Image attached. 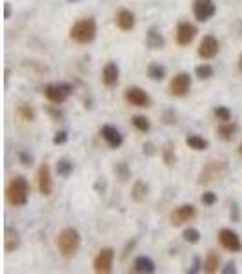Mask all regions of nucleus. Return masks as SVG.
Instances as JSON below:
<instances>
[{"mask_svg": "<svg viewBox=\"0 0 242 274\" xmlns=\"http://www.w3.org/2000/svg\"><path fill=\"white\" fill-rule=\"evenodd\" d=\"M195 37H197V28L191 22H181L177 26L175 40L179 46H188V44L193 42Z\"/></svg>", "mask_w": 242, "mask_h": 274, "instance_id": "13", "label": "nucleus"}, {"mask_svg": "<svg viewBox=\"0 0 242 274\" xmlns=\"http://www.w3.org/2000/svg\"><path fill=\"white\" fill-rule=\"evenodd\" d=\"M147 192H149V187H147L142 179H137L133 185V190H131V197H133L135 201L142 203L147 197Z\"/></svg>", "mask_w": 242, "mask_h": 274, "instance_id": "23", "label": "nucleus"}, {"mask_svg": "<svg viewBox=\"0 0 242 274\" xmlns=\"http://www.w3.org/2000/svg\"><path fill=\"white\" fill-rule=\"evenodd\" d=\"M64 143H67V132H64V130H60V132H57L55 134V137H53V144H64Z\"/></svg>", "mask_w": 242, "mask_h": 274, "instance_id": "36", "label": "nucleus"}, {"mask_svg": "<svg viewBox=\"0 0 242 274\" xmlns=\"http://www.w3.org/2000/svg\"><path fill=\"white\" fill-rule=\"evenodd\" d=\"M200 201H202V205H206V207H213L215 203H217V194L204 192L202 196H200Z\"/></svg>", "mask_w": 242, "mask_h": 274, "instance_id": "33", "label": "nucleus"}, {"mask_svg": "<svg viewBox=\"0 0 242 274\" xmlns=\"http://www.w3.org/2000/svg\"><path fill=\"white\" fill-rule=\"evenodd\" d=\"M113 260H115V250L111 247H104L99 250L95 261H93V269L99 274H109L113 270Z\"/></svg>", "mask_w": 242, "mask_h": 274, "instance_id": "6", "label": "nucleus"}, {"mask_svg": "<svg viewBox=\"0 0 242 274\" xmlns=\"http://www.w3.org/2000/svg\"><path fill=\"white\" fill-rule=\"evenodd\" d=\"M228 172V165L224 161H209L208 165H204V169L200 170L197 183L199 185H209V183L220 181Z\"/></svg>", "mask_w": 242, "mask_h": 274, "instance_id": "4", "label": "nucleus"}, {"mask_svg": "<svg viewBox=\"0 0 242 274\" xmlns=\"http://www.w3.org/2000/svg\"><path fill=\"white\" fill-rule=\"evenodd\" d=\"M162 159H164V165H168V167L175 165L177 155H175V150H173L171 144H166V146L162 148Z\"/></svg>", "mask_w": 242, "mask_h": 274, "instance_id": "31", "label": "nucleus"}, {"mask_svg": "<svg viewBox=\"0 0 242 274\" xmlns=\"http://www.w3.org/2000/svg\"><path fill=\"white\" fill-rule=\"evenodd\" d=\"M19 159H20V163L26 165V167H29V165H33V155L28 154L26 150H22V152H20V154H19Z\"/></svg>", "mask_w": 242, "mask_h": 274, "instance_id": "37", "label": "nucleus"}, {"mask_svg": "<svg viewBox=\"0 0 242 274\" xmlns=\"http://www.w3.org/2000/svg\"><path fill=\"white\" fill-rule=\"evenodd\" d=\"M186 144H188V146H190L191 150H195V152H202V150L208 148L209 143L204 139V137L191 134V135H188V137H186Z\"/></svg>", "mask_w": 242, "mask_h": 274, "instance_id": "24", "label": "nucleus"}, {"mask_svg": "<svg viewBox=\"0 0 242 274\" xmlns=\"http://www.w3.org/2000/svg\"><path fill=\"white\" fill-rule=\"evenodd\" d=\"M213 114L220 123L231 121V112H229V108H226V106H217V108L213 110Z\"/></svg>", "mask_w": 242, "mask_h": 274, "instance_id": "32", "label": "nucleus"}, {"mask_svg": "<svg viewBox=\"0 0 242 274\" xmlns=\"http://www.w3.org/2000/svg\"><path fill=\"white\" fill-rule=\"evenodd\" d=\"M218 40L215 39L213 35H206L204 39L200 40L199 44V57L209 61V59H215L218 55Z\"/></svg>", "mask_w": 242, "mask_h": 274, "instance_id": "12", "label": "nucleus"}, {"mask_svg": "<svg viewBox=\"0 0 242 274\" xmlns=\"http://www.w3.org/2000/svg\"><path fill=\"white\" fill-rule=\"evenodd\" d=\"M182 240H184L186 243L195 245V243L200 241V231L195 229V227H188V229H184V232H182Z\"/></svg>", "mask_w": 242, "mask_h": 274, "instance_id": "27", "label": "nucleus"}, {"mask_svg": "<svg viewBox=\"0 0 242 274\" xmlns=\"http://www.w3.org/2000/svg\"><path fill=\"white\" fill-rule=\"evenodd\" d=\"M124 99L131 106H135V108H147V106L151 104L149 95L138 86H129L128 90L124 91Z\"/></svg>", "mask_w": 242, "mask_h": 274, "instance_id": "9", "label": "nucleus"}, {"mask_svg": "<svg viewBox=\"0 0 242 274\" xmlns=\"http://www.w3.org/2000/svg\"><path fill=\"white\" fill-rule=\"evenodd\" d=\"M17 116L22 121H26V123H31V121H35V110L24 102V104H20L19 108H17Z\"/></svg>", "mask_w": 242, "mask_h": 274, "instance_id": "28", "label": "nucleus"}, {"mask_svg": "<svg viewBox=\"0 0 242 274\" xmlns=\"http://www.w3.org/2000/svg\"><path fill=\"white\" fill-rule=\"evenodd\" d=\"M133 270L142 274H153L155 272V261L151 258H147V256H138L133 261Z\"/></svg>", "mask_w": 242, "mask_h": 274, "instance_id": "20", "label": "nucleus"}, {"mask_svg": "<svg viewBox=\"0 0 242 274\" xmlns=\"http://www.w3.org/2000/svg\"><path fill=\"white\" fill-rule=\"evenodd\" d=\"M200 270V258H193V263H191V269H188V272L195 274Z\"/></svg>", "mask_w": 242, "mask_h": 274, "instance_id": "40", "label": "nucleus"}, {"mask_svg": "<svg viewBox=\"0 0 242 274\" xmlns=\"http://www.w3.org/2000/svg\"><path fill=\"white\" fill-rule=\"evenodd\" d=\"M38 190L42 196H51L53 192V179H51V170H49V165H40L38 169Z\"/></svg>", "mask_w": 242, "mask_h": 274, "instance_id": "14", "label": "nucleus"}, {"mask_svg": "<svg viewBox=\"0 0 242 274\" xmlns=\"http://www.w3.org/2000/svg\"><path fill=\"white\" fill-rule=\"evenodd\" d=\"M10 17H11V4H10V2H6V4H4V19L8 20Z\"/></svg>", "mask_w": 242, "mask_h": 274, "instance_id": "41", "label": "nucleus"}, {"mask_svg": "<svg viewBox=\"0 0 242 274\" xmlns=\"http://www.w3.org/2000/svg\"><path fill=\"white\" fill-rule=\"evenodd\" d=\"M238 154L242 155V144H240V146H238Z\"/></svg>", "mask_w": 242, "mask_h": 274, "instance_id": "43", "label": "nucleus"}, {"mask_svg": "<svg viewBox=\"0 0 242 274\" xmlns=\"http://www.w3.org/2000/svg\"><path fill=\"white\" fill-rule=\"evenodd\" d=\"M195 216H197V208L193 205H181V207H177L175 210L171 212L170 220L173 227H181L184 223L193 222Z\"/></svg>", "mask_w": 242, "mask_h": 274, "instance_id": "10", "label": "nucleus"}, {"mask_svg": "<svg viewBox=\"0 0 242 274\" xmlns=\"http://www.w3.org/2000/svg\"><path fill=\"white\" fill-rule=\"evenodd\" d=\"M6 197L13 207H26L29 199V183L24 176H15L6 188Z\"/></svg>", "mask_w": 242, "mask_h": 274, "instance_id": "1", "label": "nucleus"}, {"mask_svg": "<svg viewBox=\"0 0 242 274\" xmlns=\"http://www.w3.org/2000/svg\"><path fill=\"white\" fill-rule=\"evenodd\" d=\"M213 73H215V70H213V66L211 64H199V66L195 68V75L199 79H202V81H206V79H211L213 77Z\"/></svg>", "mask_w": 242, "mask_h": 274, "instance_id": "30", "label": "nucleus"}, {"mask_svg": "<svg viewBox=\"0 0 242 274\" xmlns=\"http://www.w3.org/2000/svg\"><path fill=\"white\" fill-rule=\"evenodd\" d=\"M100 135H102V139L109 144V148H119L120 144H122V141H124L122 134H120V132L111 125L102 126V128H100Z\"/></svg>", "mask_w": 242, "mask_h": 274, "instance_id": "15", "label": "nucleus"}, {"mask_svg": "<svg viewBox=\"0 0 242 274\" xmlns=\"http://www.w3.org/2000/svg\"><path fill=\"white\" fill-rule=\"evenodd\" d=\"M115 24L117 28L122 29V31H131L137 24V19H135V13L129 10H120L119 13L115 15Z\"/></svg>", "mask_w": 242, "mask_h": 274, "instance_id": "16", "label": "nucleus"}, {"mask_svg": "<svg viewBox=\"0 0 242 274\" xmlns=\"http://www.w3.org/2000/svg\"><path fill=\"white\" fill-rule=\"evenodd\" d=\"M115 172L120 174V179H122V181H126V179L129 178L128 167H126L124 163H119V165H117V167H115Z\"/></svg>", "mask_w": 242, "mask_h": 274, "instance_id": "35", "label": "nucleus"}, {"mask_svg": "<svg viewBox=\"0 0 242 274\" xmlns=\"http://www.w3.org/2000/svg\"><path fill=\"white\" fill-rule=\"evenodd\" d=\"M73 93V86L67 84V82H53V84H48L44 86V95L49 102L53 104H62L69 99V95Z\"/></svg>", "mask_w": 242, "mask_h": 274, "instance_id": "5", "label": "nucleus"}, {"mask_svg": "<svg viewBox=\"0 0 242 274\" xmlns=\"http://www.w3.org/2000/svg\"><path fill=\"white\" fill-rule=\"evenodd\" d=\"M220 272L222 274H235L237 272V267H235V263H233V261H229V263H226V267H224V269H220Z\"/></svg>", "mask_w": 242, "mask_h": 274, "instance_id": "39", "label": "nucleus"}, {"mask_svg": "<svg viewBox=\"0 0 242 274\" xmlns=\"http://www.w3.org/2000/svg\"><path fill=\"white\" fill-rule=\"evenodd\" d=\"M67 2H78V0H67Z\"/></svg>", "mask_w": 242, "mask_h": 274, "instance_id": "44", "label": "nucleus"}, {"mask_svg": "<svg viewBox=\"0 0 242 274\" xmlns=\"http://www.w3.org/2000/svg\"><path fill=\"white\" fill-rule=\"evenodd\" d=\"M217 13V6L213 0H193V15L199 22H208Z\"/></svg>", "mask_w": 242, "mask_h": 274, "instance_id": "8", "label": "nucleus"}, {"mask_svg": "<svg viewBox=\"0 0 242 274\" xmlns=\"http://www.w3.org/2000/svg\"><path fill=\"white\" fill-rule=\"evenodd\" d=\"M218 267H220V258H218V254L215 250H209L204 263H202V269H204V272L213 274V272H218V270H220Z\"/></svg>", "mask_w": 242, "mask_h": 274, "instance_id": "22", "label": "nucleus"}, {"mask_svg": "<svg viewBox=\"0 0 242 274\" xmlns=\"http://www.w3.org/2000/svg\"><path fill=\"white\" fill-rule=\"evenodd\" d=\"M229 216H231V220L235 223L240 220V214H238V205H237V203H233V205H231V212H229Z\"/></svg>", "mask_w": 242, "mask_h": 274, "instance_id": "38", "label": "nucleus"}, {"mask_svg": "<svg viewBox=\"0 0 242 274\" xmlns=\"http://www.w3.org/2000/svg\"><path fill=\"white\" fill-rule=\"evenodd\" d=\"M217 238H218V243L226 250H229V252H240L242 250V241L233 229H220Z\"/></svg>", "mask_w": 242, "mask_h": 274, "instance_id": "7", "label": "nucleus"}, {"mask_svg": "<svg viewBox=\"0 0 242 274\" xmlns=\"http://www.w3.org/2000/svg\"><path fill=\"white\" fill-rule=\"evenodd\" d=\"M238 72H240L242 73V53H240V57H238Z\"/></svg>", "mask_w": 242, "mask_h": 274, "instance_id": "42", "label": "nucleus"}, {"mask_svg": "<svg viewBox=\"0 0 242 274\" xmlns=\"http://www.w3.org/2000/svg\"><path fill=\"white\" fill-rule=\"evenodd\" d=\"M57 245L64 258H73L78 252V247H80V234H78L76 229L67 227L58 234Z\"/></svg>", "mask_w": 242, "mask_h": 274, "instance_id": "3", "label": "nucleus"}, {"mask_svg": "<svg viewBox=\"0 0 242 274\" xmlns=\"http://www.w3.org/2000/svg\"><path fill=\"white\" fill-rule=\"evenodd\" d=\"M147 77L155 82L164 81V77H166V68L160 66V64H157V63H151L147 66Z\"/></svg>", "mask_w": 242, "mask_h": 274, "instance_id": "26", "label": "nucleus"}, {"mask_svg": "<svg viewBox=\"0 0 242 274\" xmlns=\"http://www.w3.org/2000/svg\"><path fill=\"white\" fill-rule=\"evenodd\" d=\"M20 247V232L13 227H6L4 229V249L6 252H15Z\"/></svg>", "mask_w": 242, "mask_h": 274, "instance_id": "18", "label": "nucleus"}, {"mask_svg": "<svg viewBox=\"0 0 242 274\" xmlns=\"http://www.w3.org/2000/svg\"><path fill=\"white\" fill-rule=\"evenodd\" d=\"M46 112H48L49 116H51L55 121H64V112H62V110H57L55 106H48V108H46Z\"/></svg>", "mask_w": 242, "mask_h": 274, "instance_id": "34", "label": "nucleus"}, {"mask_svg": "<svg viewBox=\"0 0 242 274\" xmlns=\"http://www.w3.org/2000/svg\"><path fill=\"white\" fill-rule=\"evenodd\" d=\"M131 125L137 128L138 132H142V134H147L149 132V128H151V123H149V119L144 116H135L133 119H131Z\"/></svg>", "mask_w": 242, "mask_h": 274, "instance_id": "29", "label": "nucleus"}, {"mask_svg": "<svg viewBox=\"0 0 242 274\" xmlns=\"http://www.w3.org/2000/svg\"><path fill=\"white\" fill-rule=\"evenodd\" d=\"M164 44H166V40H164V37H162V33L158 31V28H149L146 33V46L149 49H162L164 48Z\"/></svg>", "mask_w": 242, "mask_h": 274, "instance_id": "19", "label": "nucleus"}, {"mask_svg": "<svg viewBox=\"0 0 242 274\" xmlns=\"http://www.w3.org/2000/svg\"><path fill=\"white\" fill-rule=\"evenodd\" d=\"M120 77V70L117 66V63H108L102 70V82H104L108 88H113L119 84Z\"/></svg>", "mask_w": 242, "mask_h": 274, "instance_id": "17", "label": "nucleus"}, {"mask_svg": "<svg viewBox=\"0 0 242 274\" xmlns=\"http://www.w3.org/2000/svg\"><path fill=\"white\" fill-rule=\"evenodd\" d=\"M55 172H57L58 178H69L73 174V163L69 161V159H58L57 161V167H55Z\"/></svg>", "mask_w": 242, "mask_h": 274, "instance_id": "25", "label": "nucleus"}, {"mask_svg": "<svg viewBox=\"0 0 242 274\" xmlns=\"http://www.w3.org/2000/svg\"><path fill=\"white\" fill-rule=\"evenodd\" d=\"M190 88H191V77H190V73H186V72L177 73L170 82V93L175 97L188 95Z\"/></svg>", "mask_w": 242, "mask_h": 274, "instance_id": "11", "label": "nucleus"}, {"mask_svg": "<svg viewBox=\"0 0 242 274\" xmlns=\"http://www.w3.org/2000/svg\"><path fill=\"white\" fill-rule=\"evenodd\" d=\"M97 37V22L95 19H80L69 28V39L75 40L76 44H90Z\"/></svg>", "mask_w": 242, "mask_h": 274, "instance_id": "2", "label": "nucleus"}, {"mask_svg": "<svg viewBox=\"0 0 242 274\" xmlns=\"http://www.w3.org/2000/svg\"><path fill=\"white\" fill-rule=\"evenodd\" d=\"M238 132V126L231 121H226V123H220L217 126V135L220 137L222 141H233L235 134Z\"/></svg>", "mask_w": 242, "mask_h": 274, "instance_id": "21", "label": "nucleus"}]
</instances>
